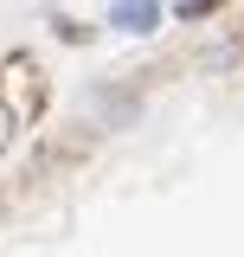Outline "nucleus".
<instances>
[{"instance_id":"f257e3e1","label":"nucleus","mask_w":244,"mask_h":257,"mask_svg":"<svg viewBox=\"0 0 244 257\" xmlns=\"http://www.w3.org/2000/svg\"><path fill=\"white\" fill-rule=\"evenodd\" d=\"M109 26L129 32V39H148V32L161 26V0H116V7H109Z\"/></svg>"},{"instance_id":"f03ea898","label":"nucleus","mask_w":244,"mask_h":257,"mask_svg":"<svg viewBox=\"0 0 244 257\" xmlns=\"http://www.w3.org/2000/svg\"><path fill=\"white\" fill-rule=\"evenodd\" d=\"M206 7H212V0H174V13H180V20H193V13H206Z\"/></svg>"}]
</instances>
